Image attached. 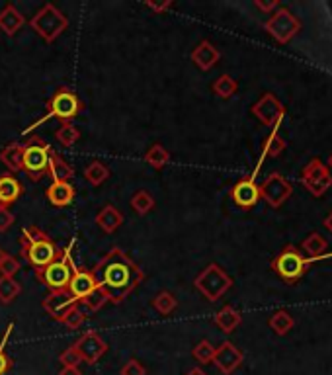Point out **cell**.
<instances>
[{
    "label": "cell",
    "instance_id": "1",
    "mask_svg": "<svg viewBox=\"0 0 332 375\" xmlns=\"http://www.w3.org/2000/svg\"><path fill=\"white\" fill-rule=\"evenodd\" d=\"M98 288L106 291L107 301L114 305L123 303L133 290L145 279L141 268L137 266L121 248L114 246L94 268H92Z\"/></svg>",
    "mask_w": 332,
    "mask_h": 375
},
{
    "label": "cell",
    "instance_id": "2",
    "mask_svg": "<svg viewBox=\"0 0 332 375\" xmlns=\"http://www.w3.org/2000/svg\"><path fill=\"white\" fill-rule=\"evenodd\" d=\"M20 246H22L20 253L24 256V260L34 270L49 266L61 255L59 246L39 227H25L20 237Z\"/></svg>",
    "mask_w": 332,
    "mask_h": 375
},
{
    "label": "cell",
    "instance_id": "3",
    "mask_svg": "<svg viewBox=\"0 0 332 375\" xmlns=\"http://www.w3.org/2000/svg\"><path fill=\"white\" fill-rule=\"evenodd\" d=\"M72 244H74V241L67 248H61V255L49 266L36 270V276L41 286H45L51 291L67 290V286L72 278V270H74V260L71 256Z\"/></svg>",
    "mask_w": 332,
    "mask_h": 375
},
{
    "label": "cell",
    "instance_id": "4",
    "mask_svg": "<svg viewBox=\"0 0 332 375\" xmlns=\"http://www.w3.org/2000/svg\"><path fill=\"white\" fill-rule=\"evenodd\" d=\"M83 108V104H81V100L79 96L72 92L71 88H59V90H55V94L49 98L48 102V114L41 118V120H37L32 127H28L24 133H30L34 127H39L43 121H48L49 118H57L63 123H69L72 118H76L79 116V111Z\"/></svg>",
    "mask_w": 332,
    "mask_h": 375
},
{
    "label": "cell",
    "instance_id": "5",
    "mask_svg": "<svg viewBox=\"0 0 332 375\" xmlns=\"http://www.w3.org/2000/svg\"><path fill=\"white\" fill-rule=\"evenodd\" d=\"M194 286L207 301L215 303L233 288V278L219 264H209L194 279Z\"/></svg>",
    "mask_w": 332,
    "mask_h": 375
},
{
    "label": "cell",
    "instance_id": "6",
    "mask_svg": "<svg viewBox=\"0 0 332 375\" xmlns=\"http://www.w3.org/2000/svg\"><path fill=\"white\" fill-rule=\"evenodd\" d=\"M30 25H32V30H34L43 41L53 43V41L69 28V18L61 12L55 4H45V6L30 20Z\"/></svg>",
    "mask_w": 332,
    "mask_h": 375
},
{
    "label": "cell",
    "instance_id": "7",
    "mask_svg": "<svg viewBox=\"0 0 332 375\" xmlns=\"http://www.w3.org/2000/svg\"><path fill=\"white\" fill-rule=\"evenodd\" d=\"M51 151V145L37 135L30 137V141L24 143V172L30 176V180L39 182L48 174Z\"/></svg>",
    "mask_w": 332,
    "mask_h": 375
},
{
    "label": "cell",
    "instance_id": "8",
    "mask_svg": "<svg viewBox=\"0 0 332 375\" xmlns=\"http://www.w3.org/2000/svg\"><path fill=\"white\" fill-rule=\"evenodd\" d=\"M311 266L309 258L303 256L301 250H297L295 246H285L280 255L273 258L272 270L280 276V278L287 281V283H295L303 278V274L307 272Z\"/></svg>",
    "mask_w": 332,
    "mask_h": 375
},
{
    "label": "cell",
    "instance_id": "9",
    "mask_svg": "<svg viewBox=\"0 0 332 375\" xmlns=\"http://www.w3.org/2000/svg\"><path fill=\"white\" fill-rule=\"evenodd\" d=\"M264 28H266V32H268L276 41L287 43V41H291V39L297 36V32H299L301 24H299V20H297L295 16L289 12L287 8H280V10H276V12L272 14V18L264 24Z\"/></svg>",
    "mask_w": 332,
    "mask_h": 375
},
{
    "label": "cell",
    "instance_id": "10",
    "mask_svg": "<svg viewBox=\"0 0 332 375\" xmlns=\"http://www.w3.org/2000/svg\"><path fill=\"white\" fill-rule=\"evenodd\" d=\"M301 182L313 195L320 197L332 188V174L326 164H322L319 158H313L303 169Z\"/></svg>",
    "mask_w": 332,
    "mask_h": 375
},
{
    "label": "cell",
    "instance_id": "11",
    "mask_svg": "<svg viewBox=\"0 0 332 375\" xmlns=\"http://www.w3.org/2000/svg\"><path fill=\"white\" fill-rule=\"evenodd\" d=\"M293 194V186L285 180L280 172H272L260 184V197L270 207H282Z\"/></svg>",
    "mask_w": 332,
    "mask_h": 375
},
{
    "label": "cell",
    "instance_id": "12",
    "mask_svg": "<svg viewBox=\"0 0 332 375\" xmlns=\"http://www.w3.org/2000/svg\"><path fill=\"white\" fill-rule=\"evenodd\" d=\"M252 114H254L264 125H268V127H272L273 131H278L280 123H282L285 118V108L284 104L273 96V94H264V96L252 106Z\"/></svg>",
    "mask_w": 332,
    "mask_h": 375
},
{
    "label": "cell",
    "instance_id": "13",
    "mask_svg": "<svg viewBox=\"0 0 332 375\" xmlns=\"http://www.w3.org/2000/svg\"><path fill=\"white\" fill-rule=\"evenodd\" d=\"M72 346H74V350L79 352L81 360L86 363H90V365H94L107 350L106 340L102 339L98 332H94V330L84 332L83 336L76 340Z\"/></svg>",
    "mask_w": 332,
    "mask_h": 375
},
{
    "label": "cell",
    "instance_id": "14",
    "mask_svg": "<svg viewBox=\"0 0 332 375\" xmlns=\"http://www.w3.org/2000/svg\"><path fill=\"white\" fill-rule=\"evenodd\" d=\"M231 200L240 209H252L260 202V186L256 184L254 176H247L231 188Z\"/></svg>",
    "mask_w": 332,
    "mask_h": 375
},
{
    "label": "cell",
    "instance_id": "15",
    "mask_svg": "<svg viewBox=\"0 0 332 375\" xmlns=\"http://www.w3.org/2000/svg\"><path fill=\"white\" fill-rule=\"evenodd\" d=\"M41 305H43L45 313H48L51 319L61 321L63 317L71 311L72 307H76V305H79V301H76L71 293H69V290H53V291H49L48 297L43 299Z\"/></svg>",
    "mask_w": 332,
    "mask_h": 375
},
{
    "label": "cell",
    "instance_id": "16",
    "mask_svg": "<svg viewBox=\"0 0 332 375\" xmlns=\"http://www.w3.org/2000/svg\"><path fill=\"white\" fill-rule=\"evenodd\" d=\"M242 360H245L242 352L238 350L233 342H223L219 348H215L214 363H215V367H217V369H219L223 375L233 374L238 365L242 363Z\"/></svg>",
    "mask_w": 332,
    "mask_h": 375
},
{
    "label": "cell",
    "instance_id": "17",
    "mask_svg": "<svg viewBox=\"0 0 332 375\" xmlns=\"http://www.w3.org/2000/svg\"><path fill=\"white\" fill-rule=\"evenodd\" d=\"M98 288L94 276H92V270H84V268H79L74 264V270H72V278L67 286V290L71 293L72 297L76 301L81 303L84 297H88L92 291Z\"/></svg>",
    "mask_w": 332,
    "mask_h": 375
},
{
    "label": "cell",
    "instance_id": "18",
    "mask_svg": "<svg viewBox=\"0 0 332 375\" xmlns=\"http://www.w3.org/2000/svg\"><path fill=\"white\" fill-rule=\"evenodd\" d=\"M221 59V53L217 51L211 41H202L191 51V61L200 71H211Z\"/></svg>",
    "mask_w": 332,
    "mask_h": 375
},
{
    "label": "cell",
    "instance_id": "19",
    "mask_svg": "<svg viewBox=\"0 0 332 375\" xmlns=\"http://www.w3.org/2000/svg\"><path fill=\"white\" fill-rule=\"evenodd\" d=\"M24 194V186L14 174L0 176V207L8 209L18 202V197Z\"/></svg>",
    "mask_w": 332,
    "mask_h": 375
},
{
    "label": "cell",
    "instance_id": "20",
    "mask_svg": "<svg viewBox=\"0 0 332 375\" xmlns=\"http://www.w3.org/2000/svg\"><path fill=\"white\" fill-rule=\"evenodd\" d=\"M49 204L55 207H67L71 206L74 200V186L71 182H53L48 188Z\"/></svg>",
    "mask_w": 332,
    "mask_h": 375
},
{
    "label": "cell",
    "instance_id": "21",
    "mask_svg": "<svg viewBox=\"0 0 332 375\" xmlns=\"http://www.w3.org/2000/svg\"><path fill=\"white\" fill-rule=\"evenodd\" d=\"M25 24V18L22 12H18V8L14 4H6L4 10L0 12V30L6 34V36H14L18 34Z\"/></svg>",
    "mask_w": 332,
    "mask_h": 375
},
{
    "label": "cell",
    "instance_id": "22",
    "mask_svg": "<svg viewBox=\"0 0 332 375\" xmlns=\"http://www.w3.org/2000/svg\"><path fill=\"white\" fill-rule=\"evenodd\" d=\"M0 160L10 172H20L24 170V143L14 141L10 145H6L0 153Z\"/></svg>",
    "mask_w": 332,
    "mask_h": 375
},
{
    "label": "cell",
    "instance_id": "23",
    "mask_svg": "<svg viewBox=\"0 0 332 375\" xmlns=\"http://www.w3.org/2000/svg\"><path fill=\"white\" fill-rule=\"evenodd\" d=\"M121 223H123V215H121L118 207L114 206H106L96 215V225L107 235L116 233L121 227Z\"/></svg>",
    "mask_w": 332,
    "mask_h": 375
},
{
    "label": "cell",
    "instance_id": "24",
    "mask_svg": "<svg viewBox=\"0 0 332 375\" xmlns=\"http://www.w3.org/2000/svg\"><path fill=\"white\" fill-rule=\"evenodd\" d=\"M48 174L51 176L53 182H69L74 176V170H72L71 164L61 157V155H57L55 151H51Z\"/></svg>",
    "mask_w": 332,
    "mask_h": 375
},
{
    "label": "cell",
    "instance_id": "25",
    "mask_svg": "<svg viewBox=\"0 0 332 375\" xmlns=\"http://www.w3.org/2000/svg\"><path fill=\"white\" fill-rule=\"evenodd\" d=\"M214 323L217 327L221 328L225 334H231L233 330H237V327L242 323V317L238 313L235 307H231V305H225L221 311H217L214 317Z\"/></svg>",
    "mask_w": 332,
    "mask_h": 375
},
{
    "label": "cell",
    "instance_id": "26",
    "mask_svg": "<svg viewBox=\"0 0 332 375\" xmlns=\"http://www.w3.org/2000/svg\"><path fill=\"white\" fill-rule=\"evenodd\" d=\"M301 248H303V256L305 258L309 256V262H315V260H322V256L326 255L329 244H326V241L320 237L319 233H311L307 239L303 241Z\"/></svg>",
    "mask_w": 332,
    "mask_h": 375
},
{
    "label": "cell",
    "instance_id": "27",
    "mask_svg": "<svg viewBox=\"0 0 332 375\" xmlns=\"http://www.w3.org/2000/svg\"><path fill=\"white\" fill-rule=\"evenodd\" d=\"M153 309L158 313V315H170V313H174L176 311V307H178V301H176V297L170 293V291H158L156 295L153 297Z\"/></svg>",
    "mask_w": 332,
    "mask_h": 375
},
{
    "label": "cell",
    "instance_id": "28",
    "mask_svg": "<svg viewBox=\"0 0 332 375\" xmlns=\"http://www.w3.org/2000/svg\"><path fill=\"white\" fill-rule=\"evenodd\" d=\"M211 90H214L215 94L219 98H223V100H229V98H233L237 94L238 90V83L231 76V74H221L217 81H215L214 85H211Z\"/></svg>",
    "mask_w": 332,
    "mask_h": 375
},
{
    "label": "cell",
    "instance_id": "29",
    "mask_svg": "<svg viewBox=\"0 0 332 375\" xmlns=\"http://www.w3.org/2000/svg\"><path fill=\"white\" fill-rule=\"evenodd\" d=\"M84 178L90 182L92 186H102L110 178V169L100 160H92L86 169H84Z\"/></svg>",
    "mask_w": 332,
    "mask_h": 375
},
{
    "label": "cell",
    "instance_id": "30",
    "mask_svg": "<svg viewBox=\"0 0 332 375\" xmlns=\"http://www.w3.org/2000/svg\"><path fill=\"white\" fill-rule=\"evenodd\" d=\"M145 162L151 164L154 170H163L170 162V153L166 151L165 147L154 143L147 153H145Z\"/></svg>",
    "mask_w": 332,
    "mask_h": 375
},
{
    "label": "cell",
    "instance_id": "31",
    "mask_svg": "<svg viewBox=\"0 0 332 375\" xmlns=\"http://www.w3.org/2000/svg\"><path fill=\"white\" fill-rule=\"evenodd\" d=\"M20 293H22V286L16 279L0 276V303L2 305H10Z\"/></svg>",
    "mask_w": 332,
    "mask_h": 375
},
{
    "label": "cell",
    "instance_id": "32",
    "mask_svg": "<svg viewBox=\"0 0 332 375\" xmlns=\"http://www.w3.org/2000/svg\"><path fill=\"white\" fill-rule=\"evenodd\" d=\"M293 325H295V321H293V317L289 315L287 311H276V313L270 317V328H272L278 336L287 334V332L293 328Z\"/></svg>",
    "mask_w": 332,
    "mask_h": 375
},
{
    "label": "cell",
    "instance_id": "33",
    "mask_svg": "<svg viewBox=\"0 0 332 375\" xmlns=\"http://www.w3.org/2000/svg\"><path fill=\"white\" fill-rule=\"evenodd\" d=\"M284 151H285V141L280 137V135H278V131H272V133L264 139V145H262V155H264V157L276 158V157H280Z\"/></svg>",
    "mask_w": 332,
    "mask_h": 375
},
{
    "label": "cell",
    "instance_id": "34",
    "mask_svg": "<svg viewBox=\"0 0 332 375\" xmlns=\"http://www.w3.org/2000/svg\"><path fill=\"white\" fill-rule=\"evenodd\" d=\"M131 207H133V211L137 215H145V213H149L154 207V197L151 195V192L139 190V192H135L133 197H131Z\"/></svg>",
    "mask_w": 332,
    "mask_h": 375
},
{
    "label": "cell",
    "instance_id": "35",
    "mask_svg": "<svg viewBox=\"0 0 332 375\" xmlns=\"http://www.w3.org/2000/svg\"><path fill=\"white\" fill-rule=\"evenodd\" d=\"M55 139L59 141L61 145L69 149V147H72L79 139H81V131L69 121V123H63L59 129L55 131Z\"/></svg>",
    "mask_w": 332,
    "mask_h": 375
},
{
    "label": "cell",
    "instance_id": "36",
    "mask_svg": "<svg viewBox=\"0 0 332 375\" xmlns=\"http://www.w3.org/2000/svg\"><path fill=\"white\" fill-rule=\"evenodd\" d=\"M107 303V295L106 291L102 290V288H96L88 297H84L83 301H81V305H84L86 307V311H90V313H96V311H100L104 305Z\"/></svg>",
    "mask_w": 332,
    "mask_h": 375
},
{
    "label": "cell",
    "instance_id": "37",
    "mask_svg": "<svg viewBox=\"0 0 332 375\" xmlns=\"http://www.w3.org/2000/svg\"><path fill=\"white\" fill-rule=\"evenodd\" d=\"M191 356H194V360L200 363H214V356H215V348L211 342H207V340H202V342H198L196 344V348L191 350Z\"/></svg>",
    "mask_w": 332,
    "mask_h": 375
},
{
    "label": "cell",
    "instance_id": "38",
    "mask_svg": "<svg viewBox=\"0 0 332 375\" xmlns=\"http://www.w3.org/2000/svg\"><path fill=\"white\" fill-rule=\"evenodd\" d=\"M14 325L10 323L8 325V328H6V334H4V339H2V342H0V375H6L10 369H12V358L6 354V342H8V339H10V332H12Z\"/></svg>",
    "mask_w": 332,
    "mask_h": 375
},
{
    "label": "cell",
    "instance_id": "39",
    "mask_svg": "<svg viewBox=\"0 0 332 375\" xmlns=\"http://www.w3.org/2000/svg\"><path fill=\"white\" fill-rule=\"evenodd\" d=\"M84 319H86V313L81 309V303H79L76 307H72L71 311L61 319V323L69 328V330H76V328H81V325L84 323Z\"/></svg>",
    "mask_w": 332,
    "mask_h": 375
},
{
    "label": "cell",
    "instance_id": "40",
    "mask_svg": "<svg viewBox=\"0 0 332 375\" xmlns=\"http://www.w3.org/2000/svg\"><path fill=\"white\" fill-rule=\"evenodd\" d=\"M20 262L14 258V256L6 255V258L0 262V276H4V278H14V274H18L20 272Z\"/></svg>",
    "mask_w": 332,
    "mask_h": 375
},
{
    "label": "cell",
    "instance_id": "41",
    "mask_svg": "<svg viewBox=\"0 0 332 375\" xmlns=\"http://www.w3.org/2000/svg\"><path fill=\"white\" fill-rule=\"evenodd\" d=\"M59 362L63 363V367H79V363L83 362V360H81L79 352L74 350V346H71L65 352H61Z\"/></svg>",
    "mask_w": 332,
    "mask_h": 375
},
{
    "label": "cell",
    "instance_id": "42",
    "mask_svg": "<svg viewBox=\"0 0 332 375\" xmlns=\"http://www.w3.org/2000/svg\"><path fill=\"white\" fill-rule=\"evenodd\" d=\"M121 375H147V369L137 360H129L121 367Z\"/></svg>",
    "mask_w": 332,
    "mask_h": 375
},
{
    "label": "cell",
    "instance_id": "43",
    "mask_svg": "<svg viewBox=\"0 0 332 375\" xmlns=\"http://www.w3.org/2000/svg\"><path fill=\"white\" fill-rule=\"evenodd\" d=\"M14 225V215L10 209H4L0 207V233L8 231Z\"/></svg>",
    "mask_w": 332,
    "mask_h": 375
},
{
    "label": "cell",
    "instance_id": "44",
    "mask_svg": "<svg viewBox=\"0 0 332 375\" xmlns=\"http://www.w3.org/2000/svg\"><path fill=\"white\" fill-rule=\"evenodd\" d=\"M145 6H147V8H151L153 12L163 14L172 8V2H158V4H156V2H145Z\"/></svg>",
    "mask_w": 332,
    "mask_h": 375
},
{
    "label": "cell",
    "instance_id": "45",
    "mask_svg": "<svg viewBox=\"0 0 332 375\" xmlns=\"http://www.w3.org/2000/svg\"><path fill=\"white\" fill-rule=\"evenodd\" d=\"M254 4H256V8H260L262 12H272V10H276V8L280 6V2H278V0H272V2H262V0H256Z\"/></svg>",
    "mask_w": 332,
    "mask_h": 375
},
{
    "label": "cell",
    "instance_id": "46",
    "mask_svg": "<svg viewBox=\"0 0 332 375\" xmlns=\"http://www.w3.org/2000/svg\"><path fill=\"white\" fill-rule=\"evenodd\" d=\"M59 375H83V372L79 367H63Z\"/></svg>",
    "mask_w": 332,
    "mask_h": 375
},
{
    "label": "cell",
    "instance_id": "47",
    "mask_svg": "<svg viewBox=\"0 0 332 375\" xmlns=\"http://www.w3.org/2000/svg\"><path fill=\"white\" fill-rule=\"evenodd\" d=\"M186 375H207V374L203 372L202 367H191L190 372H188V374H186Z\"/></svg>",
    "mask_w": 332,
    "mask_h": 375
},
{
    "label": "cell",
    "instance_id": "48",
    "mask_svg": "<svg viewBox=\"0 0 332 375\" xmlns=\"http://www.w3.org/2000/svg\"><path fill=\"white\" fill-rule=\"evenodd\" d=\"M324 227H326V229H329L332 233V211H331V215L324 219Z\"/></svg>",
    "mask_w": 332,
    "mask_h": 375
},
{
    "label": "cell",
    "instance_id": "49",
    "mask_svg": "<svg viewBox=\"0 0 332 375\" xmlns=\"http://www.w3.org/2000/svg\"><path fill=\"white\" fill-rule=\"evenodd\" d=\"M4 258H6V253H4V250H2V248H0V262H2V260H4Z\"/></svg>",
    "mask_w": 332,
    "mask_h": 375
},
{
    "label": "cell",
    "instance_id": "50",
    "mask_svg": "<svg viewBox=\"0 0 332 375\" xmlns=\"http://www.w3.org/2000/svg\"><path fill=\"white\" fill-rule=\"evenodd\" d=\"M329 167H331V169H332V155H331V157H329Z\"/></svg>",
    "mask_w": 332,
    "mask_h": 375
},
{
    "label": "cell",
    "instance_id": "51",
    "mask_svg": "<svg viewBox=\"0 0 332 375\" xmlns=\"http://www.w3.org/2000/svg\"><path fill=\"white\" fill-rule=\"evenodd\" d=\"M322 258H332V253H331V255H324Z\"/></svg>",
    "mask_w": 332,
    "mask_h": 375
}]
</instances>
